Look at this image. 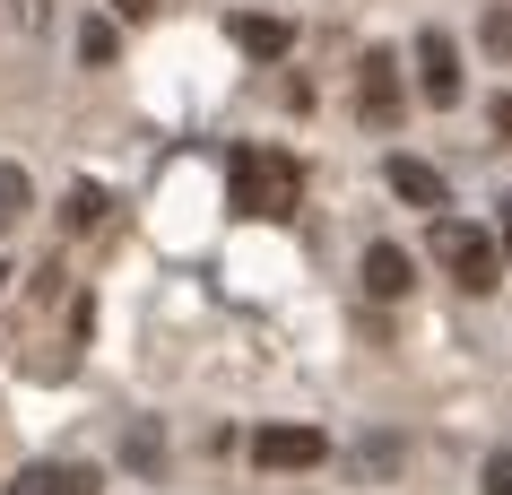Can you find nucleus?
<instances>
[{
  "label": "nucleus",
  "instance_id": "obj_13",
  "mask_svg": "<svg viewBox=\"0 0 512 495\" xmlns=\"http://www.w3.org/2000/svg\"><path fill=\"white\" fill-rule=\"evenodd\" d=\"M486 495H512V452H495V461H486Z\"/></svg>",
  "mask_w": 512,
  "mask_h": 495
},
{
  "label": "nucleus",
  "instance_id": "obj_14",
  "mask_svg": "<svg viewBox=\"0 0 512 495\" xmlns=\"http://www.w3.org/2000/svg\"><path fill=\"white\" fill-rule=\"evenodd\" d=\"M495 139L512 148V96H495Z\"/></svg>",
  "mask_w": 512,
  "mask_h": 495
},
{
  "label": "nucleus",
  "instance_id": "obj_11",
  "mask_svg": "<svg viewBox=\"0 0 512 495\" xmlns=\"http://www.w3.org/2000/svg\"><path fill=\"white\" fill-rule=\"evenodd\" d=\"M105 209H113V200L96 192V183H79V192H70V209H61V218H70V226H79V235H87V226H105Z\"/></svg>",
  "mask_w": 512,
  "mask_h": 495
},
{
  "label": "nucleus",
  "instance_id": "obj_3",
  "mask_svg": "<svg viewBox=\"0 0 512 495\" xmlns=\"http://www.w3.org/2000/svg\"><path fill=\"white\" fill-rule=\"evenodd\" d=\"M356 113L374 122V131H391L408 113V87H400V53H365V70H356Z\"/></svg>",
  "mask_w": 512,
  "mask_h": 495
},
{
  "label": "nucleus",
  "instance_id": "obj_15",
  "mask_svg": "<svg viewBox=\"0 0 512 495\" xmlns=\"http://www.w3.org/2000/svg\"><path fill=\"white\" fill-rule=\"evenodd\" d=\"M113 9H122V18H148V9H157V0H113Z\"/></svg>",
  "mask_w": 512,
  "mask_h": 495
},
{
  "label": "nucleus",
  "instance_id": "obj_7",
  "mask_svg": "<svg viewBox=\"0 0 512 495\" xmlns=\"http://www.w3.org/2000/svg\"><path fill=\"white\" fill-rule=\"evenodd\" d=\"M408 287H417V261H408L400 244H365V296H382V304H400Z\"/></svg>",
  "mask_w": 512,
  "mask_h": 495
},
{
  "label": "nucleus",
  "instance_id": "obj_12",
  "mask_svg": "<svg viewBox=\"0 0 512 495\" xmlns=\"http://www.w3.org/2000/svg\"><path fill=\"white\" fill-rule=\"evenodd\" d=\"M79 53H87V61H113V27H105V18H96V27L79 35Z\"/></svg>",
  "mask_w": 512,
  "mask_h": 495
},
{
  "label": "nucleus",
  "instance_id": "obj_4",
  "mask_svg": "<svg viewBox=\"0 0 512 495\" xmlns=\"http://www.w3.org/2000/svg\"><path fill=\"white\" fill-rule=\"evenodd\" d=\"M460 87H469L460 79V44L443 27H426L417 35V96H426V105H460Z\"/></svg>",
  "mask_w": 512,
  "mask_h": 495
},
{
  "label": "nucleus",
  "instance_id": "obj_2",
  "mask_svg": "<svg viewBox=\"0 0 512 495\" xmlns=\"http://www.w3.org/2000/svg\"><path fill=\"white\" fill-rule=\"evenodd\" d=\"M434 261L452 270V287H469V296H495L504 287V252H495V235L469 218H434Z\"/></svg>",
  "mask_w": 512,
  "mask_h": 495
},
{
  "label": "nucleus",
  "instance_id": "obj_16",
  "mask_svg": "<svg viewBox=\"0 0 512 495\" xmlns=\"http://www.w3.org/2000/svg\"><path fill=\"white\" fill-rule=\"evenodd\" d=\"M495 252H512V200H504V244H495Z\"/></svg>",
  "mask_w": 512,
  "mask_h": 495
},
{
  "label": "nucleus",
  "instance_id": "obj_6",
  "mask_svg": "<svg viewBox=\"0 0 512 495\" xmlns=\"http://www.w3.org/2000/svg\"><path fill=\"white\" fill-rule=\"evenodd\" d=\"M96 487H105V478L87 461H27L9 478V495H96Z\"/></svg>",
  "mask_w": 512,
  "mask_h": 495
},
{
  "label": "nucleus",
  "instance_id": "obj_1",
  "mask_svg": "<svg viewBox=\"0 0 512 495\" xmlns=\"http://www.w3.org/2000/svg\"><path fill=\"white\" fill-rule=\"evenodd\" d=\"M226 200H235V218L287 226L304 209V165L287 157V148H235V157H226Z\"/></svg>",
  "mask_w": 512,
  "mask_h": 495
},
{
  "label": "nucleus",
  "instance_id": "obj_17",
  "mask_svg": "<svg viewBox=\"0 0 512 495\" xmlns=\"http://www.w3.org/2000/svg\"><path fill=\"white\" fill-rule=\"evenodd\" d=\"M0 278H9V270H0Z\"/></svg>",
  "mask_w": 512,
  "mask_h": 495
},
{
  "label": "nucleus",
  "instance_id": "obj_8",
  "mask_svg": "<svg viewBox=\"0 0 512 495\" xmlns=\"http://www.w3.org/2000/svg\"><path fill=\"white\" fill-rule=\"evenodd\" d=\"M382 183H391L408 209H443V174H434L426 157H391V165H382Z\"/></svg>",
  "mask_w": 512,
  "mask_h": 495
},
{
  "label": "nucleus",
  "instance_id": "obj_5",
  "mask_svg": "<svg viewBox=\"0 0 512 495\" xmlns=\"http://www.w3.org/2000/svg\"><path fill=\"white\" fill-rule=\"evenodd\" d=\"M252 461H261V469H322L330 461V435H322V426H261V435H252Z\"/></svg>",
  "mask_w": 512,
  "mask_h": 495
},
{
  "label": "nucleus",
  "instance_id": "obj_9",
  "mask_svg": "<svg viewBox=\"0 0 512 495\" xmlns=\"http://www.w3.org/2000/svg\"><path fill=\"white\" fill-rule=\"evenodd\" d=\"M235 44L252 61H278L287 44H296V27H287V18H261V9H243V18H235Z\"/></svg>",
  "mask_w": 512,
  "mask_h": 495
},
{
  "label": "nucleus",
  "instance_id": "obj_10",
  "mask_svg": "<svg viewBox=\"0 0 512 495\" xmlns=\"http://www.w3.org/2000/svg\"><path fill=\"white\" fill-rule=\"evenodd\" d=\"M27 209H35V183H27V174H18L9 157H0V235H9V226L27 218Z\"/></svg>",
  "mask_w": 512,
  "mask_h": 495
}]
</instances>
